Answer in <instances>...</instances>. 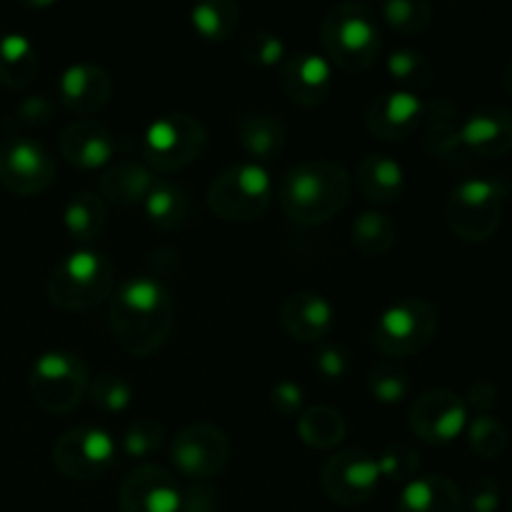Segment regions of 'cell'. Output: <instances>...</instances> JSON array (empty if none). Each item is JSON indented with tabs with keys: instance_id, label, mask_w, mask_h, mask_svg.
<instances>
[{
	"instance_id": "cell-14",
	"label": "cell",
	"mask_w": 512,
	"mask_h": 512,
	"mask_svg": "<svg viewBox=\"0 0 512 512\" xmlns=\"http://www.w3.org/2000/svg\"><path fill=\"white\" fill-rule=\"evenodd\" d=\"M410 430L428 445H448L468 428V405L450 388L425 390L410 405Z\"/></svg>"
},
{
	"instance_id": "cell-25",
	"label": "cell",
	"mask_w": 512,
	"mask_h": 512,
	"mask_svg": "<svg viewBox=\"0 0 512 512\" xmlns=\"http://www.w3.org/2000/svg\"><path fill=\"white\" fill-rule=\"evenodd\" d=\"M235 135L245 153L253 158V163H268L275 160L285 148V125L278 115L268 113H245L235 123Z\"/></svg>"
},
{
	"instance_id": "cell-4",
	"label": "cell",
	"mask_w": 512,
	"mask_h": 512,
	"mask_svg": "<svg viewBox=\"0 0 512 512\" xmlns=\"http://www.w3.org/2000/svg\"><path fill=\"white\" fill-rule=\"evenodd\" d=\"M320 43L330 65L345 73H363L378 60L380 23L375 10L365 3H338L320 25Z\"/></svg>"
},
{
	"instance_id": "cell-33",
	"label": "cell",
	"mask_w": 512,
	"mask_h": 512,
	"mask_svg": "<svg viewBox=\"0 0 512 512\" xmlns=\"http://www.w3.org/2000/svg\"><path fill=\"white\" fill-rule=\"evenodd\" d=\"M388 75L400 85V90H418L428 88L433 83V65H430L428 55L420 53L415 48H398L388 55Z\"/></svg>"
},
{
	"instance_id": "cell-18",
	"label": "cell",
	"mask_w": 512,
	"mask_h": 512,
	"mask_svg": "<svg viewBox=\"0 0 512 512\" xmlns=\"http://www.w3.org/2000/svg\"><path fill=\"white\" fill-rule=\"evenodd\" d=\"M280 85L295 105L315 108L333 88V65L325 55L293 53L280 65Z\"/></svg>"
},
{
	"instance_id": "cell-37",
	"label": "cell",
	"mask_w": 512,
	"mask_h": 512,
	"mask_svg": "<svg viewBox=\"0 0 512 512\" xmlns=\"http://www.w3.org/2000/svg\"><path fill=\"white\" fill-rule=\"evenodd\" d=\"M88 395L95 408L103 413H123L133 403V385L123 375L105 370L98 378L90 380Z\"/></svg>"
},
{
	"instance_id": "cell-1",
	"label": "cell",
	"mask_w": 512,
	"mask_h": 512,
	"mask_svg": "<svg viewBox=\"0 0 512 512\" xmlns=\"http://www.w3.org/2000/svg\"><path fill=\"white\" fill-rule=\"evenodd\" d=\"M110 333L125 353L150 358L170 338L175 300L160 280L138 275L128 278L110 295Z\"/></svg>"
},
{
	"instance_id": "cell-47",
	"label": "cell",
	"mask_w": 512,
	"mask_h": 512,
	"mask_svg": "<svg viewBox=\"0 0 512 512\" xmlns=\"http://www.w3.org/2000/svg\"><path fill=\"white\" fill-rule=\"evenodd\" d=\"M503 88L512 95V58L505 63V68H503Z\"/></svg>"
},
{
	"instance_id": "cell-36",
	"label": "cell",
	"mask_w": 512,
	"mask_h": 512,
	"mask_svg": "<svg viewBox=\"0 0 512 512\" xmlns=\"http://www.w3.org/2000/svg\"><path fill=\"white\" fill-rule=\"evenodd\" d=\"M368 390L378 403L398 405L408 398L410 393V375L403 365L385 360L370 368L368 373Z\"/></svg>"
},
{
	"instance_id": "cell-28",
	"label": "cell",
	"mask_w": 512,
	"mask_h": 512,
	"mask_svg": "<svg viewBox=\"0 0 512 512\" xmlns=\"http://www.w3.org/2000/svg\"><path fill=\"white\" fill-rule=\"evenodd\" d=\"M298 435L308 448L333 450L348 435L343 413L330 405H310L298 415Z\"/></svg>"
},
{
	"instance_id": "cell-7",
	"label": "cell",
	"mask_w": 512,
	"mask_h": 512,
	"mask_svg": "<svg viewBox=\"0 0 512 512\" xmlns=\"http://www.w3.org/2000/svg\"><path fill=\"white\" fill-rule=\"evenodd\" d=\"M208 208L228 223H250L258 220L273 200V178L268 168L253 160L225 168L208 185Z\"/></svg>"
},
{
	"instance_id": "cell-24",
	"label": "cell",
	"mask_w": 512,
	"mask_h": 512,
	"mask_svg": "<svg viewBox=\"0 0 512 512\" xmlns=\"http://www.w3.org/2000/svg\"><path fill=\"white\" fill-rule=\"evenodd\" d=\"M153 170L140 160H120L105 168L100 175V198L105 203L130 208V205H143L145 195L150 193L155 183Z\"/></svg>"
},
{
	"instance_id": "cell-41",
	"label": "cell",
	"mask_w": 512,
	"mask_h": 512,
	"mask_svg": "<svg viewBox=\"0 0 512 512\" xmlns=\"http://www.w3.org/2000/svg\"><path fill=\"white\" fill-rule=\"evenodd\" d=\"M55 105L45 95H28L20 100L18 108L13 110V123L18 128H45L53 120Z\"/></svg>"
},
{
	"instance_id": "cell-30",
	"label": "cell",
	"mask_w": 512,
	"mask_h": 512,
	"mask_svg": "<svg viewBox=\"0 0 512 512\" xmlns=\"http://www.w3.org/2000/svg\"><path fill=\"white\" fill-rule=\"evenodd\" d=\"M190 23L208 43H225L240 23V5L233 0H203L190 8Z\"/></svg>"
},
{
	"instance_id": "cell-43",
	"label": "cell",
	"mask_w": 512,
	"mask_h": 512,
	"mask_svg": "<svg viewBox=\"0 0 512 512\" xmlns=\"http://www.w3.org/2000/svg\"><path fill=\"white\" fill-rule=\"evenodd\" d=\"M463 500L470 512H498L503 503V488L495 478H478L473 480Z\"/></svg>"
},
{
	"instance_id": "cell-10",
	"label": "cell",
	"mask_w": 512,
	"mask_h": 512,
	"mask_svg": "<svg viewBox=\"0 0 512 512\" xmlns=\"http://www.w3.org/2000/svg\"><path fill=\"white\" fill-rule=\"evenodd\" d=\"M118 458V443L100 425H73L53 443V465L60 475L78 483L98 480Z\"/></svg>"
},
{
	"instance_id": "cell-45",
	"label": "cell",
	"mask_w": 512,
	"mask_h": 512,
	"mask_svg": "<svg viewBox=\"0 0 512 512\" xmlns=\"http://www.w3.org/2000/svg\"><path fill=\"white\" fill-rule=\"evenodd\" d=\"M180 512H218V493L205 483L180 490Z\"/></svg>"
},
{
	"instance_id": "cell-44",
	"label": "cell",
	"mask_w": 512,
	"mask_h": 512,
	"mask_svg": "<svg viewBox=\"0 0 512 512\" xmlns=\"http://www.w3.org/2000/svg\"><path fill=\"white\" fill-rule=\"evenodd\" d=\"M270 403H273L275 413L290 418V415L303 413L305 393L298 383H293V380H280V383H275L273 388H270Z\"/></svg>"
},
{
	"instance_id": "cell-6",
	"label": "cell",
	"mask_w": 512,
	"mask_h": 512,
	"mask_svg": "<svg viewBox=\"0 0 512 512\" xmlns=\"http://www.w3.org/2000/svg\"><path fill=\"white\" fill-rule=\"evenodd\" d=\"M205 145H208V130L203 120L193 113L175 110V113L160 115L145 128L140 155L150 170L175 173L193 165L203 155Z\"/></svg>"
},
{
	"instance_id": "cell-17",
	"label": "cell",
	"mask_w": 512,
	"mask_h": 512,
	"mask_svg": "<svg viewBox=\"0 0 512 512\" xmlns=\"http://www.w3.org/2000/svg\"><path fill=\"white\" fill-rule=\"evenodd\" d=\"M460 148L480 158H500L512 150V110L500 103H483L470 110L458 130Z\"/></svg>"
},
{
	"instance_id": "cell-32",
	"label": "cell",
	"mask_w": 512,
	"mask_h": 512,
	"mask_svg": "<svg viewBox=\"0 0 512 512\" xmlns=\"http://www.w3.org/2000/svg\"><path fill=\"white\" fill-rule=\"evenodd\" d=\"M455 118H458V108H455L448 98H438L435 103L425 105V120H428L425 145H428L433 153H438L440 158H450V155L460 148V125L455 123Z\"/></svg>"
},
{
	"instance_id": "cell-19",
	"label": "cell",
	"mask_w": 512,
	"mask_h": 512,
	"mask_svg": "<svg viewBox=\"0 0 512 512\" xmlns=\"http://www.w3.org/2000/svg\"><path fill=\"white\" fill-rule=\"evenodd\" d=\"M280 325L298 343H323L335 325V308L315 290H298L280 305Z\"/></svg>"
},
{
	"instance_id": "cell-20",
	"label": "cell",
	"mask_w": 512,
	"mask_h": 512,
	"mask_svg": "<svg viewBox=\"0 0 512 512\" xmlns=\"http://www.w3.org/2000/svg\"><path fill=\"white\" fill-rule=\"evenodd\" d=\"M58 148L73 168L95 170L113 160L118 143L105 125L95 120H75L60 130Z\"/></svg>"
},
{
	"instance_id": "cell-3",
	"label": "cell",
	"mask_w": 512,
	"mask_h": 512,
	"mask_svg": "<svg viewBox=\"0 0 512 512\" xmlns=\"http://www.w3.org/2000/svg\"><path fill=\"white\" fill-rule=\"evenodd\" d=\"M115 290V268L100 250L80 245L55 263L45 293L48 300L68 313H88L108 300Z\"/></svg>"
},
{
	"instance_id": "cell-39",
	"label": "cell",
	"mask_w": 512,
	"mask_h": 512,
	"mask_svg": "<svg viewBox=\"0 0 512 512\" xmlns=\"http://www.w3.org/2000/svg\"><path fill=\"white\" fill-rule=\"evenodd\" d=\"M375 463H378L380 478H388L393 483H410L420 470V453L410 443H390L375 458Z\"/></svg>"
},
{
	"instance_id": "cell-38",
	"label": "cell",
	"mask_w": 512,
	"mask_h": 512,
	"mask_svg": "<svg viewBox=\"0 0 512 512\" xmlns=\"http://www.w3.org/2000/svg\"><path fill=\"white\" fill-rule=\"evenodd\" d=\"M240 55L245 63L255 65V68H275V65L280 68L283 60L288 58V48L280 35L270 33V30H253L240 43Z\"/></svg>"
},
{
	"instance_id": "cell-26",
	"label": "cell",
	"mask_w": 512,
	"mask_h": 512,
	"mask_svg": "<svg viewBox=\"0 0 512 512\" xmlns=\"http://www.w3.org/2000/svg\"><path fill=\"white\" fill-rule=\"evenodd\" d=\"M40 60L33 40L23 33H5L0 38V85L20 90L33 83Z\"/></svg>"
},
{
	"instance_id": "cell-2",
	"label": "cell",
	"mask_w": 512,
	"mask_h": 512,
	"mask_svg": "<svg viewBox=\"0 0 512 512\" xmlns=\"http://www.w3.org/2000/svg\"><path fill=\"white\" fill-rule=\"evenodd\" d=\"M353 175L333 160H303L278 183V203L298 225H323L348 205Z\"/></svg>"
},
{
	"instance_id": "cell-29",
	"label": "cell",
	"mask_w": 512,
	"mask_h": 512,
	"mask_svg": "<svg viewBox=\"0 0 512 512\" xmlns=\"http://www.w3.org/2000/svg\"><path fill=\"white\" fill-rule=\"evenodd\" d=\"M145 215L160 230H175L188 220L190 200L180 185L173 180H155L150 193L143 200Z\"/></svg>"
},
{
	"instance_id": "cell-9",
	"label": "cell",
	"mask_w": 512,
	"mask_h": 512,
	"mask_svg": "<svg viewBox=\"0 0 512 512\" xmlns=\"http://www.w3.org/2000/svg\"><path fill=\"white\" fill-rule=\"evenodd\" d=\"M88 385V365L70 350H45L30 365V395L45 413L65 415L75 410L88 393Z\"/></svg>"
},
{
	"instance_id": "cell-31",
	"label": "cell",
	"mask_w": 512,
	"mask_h": 512,
	"mask_svg": "<svg viewBox=\"0 0 512 512\" xmlns=\"http://www.w3.org/2000/svg\"><path fill=\"white\" fill-rule=\"evenodd\" d=\"M350 240L353 248L365 258H378L385 255L398 240V228L393 220L380 210H365L350 225Z\"/></svg>"
},
{
	"instance_id": "cell-22",
	"label": "cell",
	"mask_w": 512,
	"mask_h": 512,
	"mask_svg": "<svg viewBox=\"0 0 512 512\" xmlns=\"http://www.w3.org/2000/svg\"><path fill=\"white\" fill-rule=\"evenodd\" d=\"M353 185L365 200L375 205H390L403 195L405 170L395 158L383 153H368L358 160Z\"/></svg>"
},
{
	"instance_id": "cell-27",
	"label": "cell",
	"mask_w": 512,
	"mask_h": 512,
	"mask_svg": "<svg viewBox=\"0 0 512 512\" xmlns=\"http://www.w3.org/2000/svg\"><path fill=\"white\" fill-rule=\"evenodd\" d=\"M105 223H108V203L93 190L75 193L63 210L65 230L80 245L93 243L105 230Z\"/></svg>"
},
{
	"instance_id": "cell-15",
	"label": "cell",
	"mask_w": 512,
	"mask_h": 512,
	"mask_svg": "<svg viewBox=\"0 0 512 512\" xmlns=\"http://www.w3.org/2000/svg\"><path fill=\"white\" fill-rule=\"evenodd\" d=\"M180 485L170 470L140 463L125 475L118 490L120 512H180Z\"/></svg>"
},
{
	"instance_id": "cell-13",
	"label": "cell",
	"mask_w": 512,
	"mask_h": 512,
	"mask_svg": "<svg viewBox=\"0 0 512 512\" xmlns=\"http://www.w3.org/2000/svg\"><path fill=\"white\" fill-rule=\"evenodd\" d=\"M320 485L333 503L343 508L363 505L378 493L380 470L373 455L360 448L338 450L325 460L320 470Z\"/></svg>"
},
{
	"instance_id": "cell-34",
	"label": "cell",
	"mask_w": 512,
	"mask_h": 512,
	"mask_svg": "<svg viewBox=\"0 0 512 512\" xmlns=\"http://www.w3.org/2000/svg\"><path fill=\"white\" fill-rule=\"evenodd\" d=\"M465 435L470 450L485 460L500 458L510 445V430L495 415H475L473 420H468Z\"/></svg>"
},
{
	"instance_id": "cell-11",
	"label": "cell",
	"mask_w": 512,
	"mask_h": 512,
	"mask_svg": "<svg viewBox=\"0 0 512 512\" xmlns=\"http://www.w3.org/2000/svg\"><path fill=\"white\" fill-rule=\"evenodd\" d=\"M230 440L218 425L213 423H188L175 433L170 443V458L180 475L193 483L215 478L230 460Z\"/></svg>"
},
{
	"instance_id": "cell-40",
	"label": "cell",
	"mask_w": 512,
	"mask_h": 512,
	"mask_svg": "<svg viewBox=\"0 0 512 512\" xmlns=\"http://www.w3.org/2000/svg\"><path fill=\"white\" fill-rule=\"evenodd\" d=\"M165 440V430L158 420L150 418H138L123 430V438H120V445H123L125 455L135 460H143L148 455L158 453L160 445Z\"/></svg>"
},
{
	"instance_id": "cell-42",
	"label": "cell",
	"mask_w": 512,
	"mask_h": 512,
	"mask_svg": "<svg viewBox=\"0 0 512 512\" xmlns=\"http://www.w3.org/2000/svg\"><path fill=\"white\" fill-rule=\"evenodd\" d=\"M313 365L325 380H330V383H338V380H343L345 375H348L350 358L338 343H325L323 340V343H318V348H315Z\"/></svg>"
},
{
	"instance_id": "cell-16",
	"label": "cell",
	"mask_w": 512,
	"mask_h": 512,
	"mask_svg": "<svg viewBox=\"0 0 512 512\" xmlns=\"http://www.w3.org/2000/svg\"><path fill=\"white\" fill-rule=\"evenodd\" d=\"M425 103L410 90H390L378 95L365 110V125L370 133L385 143H400L423 125Z\"/></svg>"
},
{
	"instance_id": "cell-23",
	"label": "cell",
	"mask_w": 512,
	"mask_h": 512,
	"mask_svg": "<svg viewBox=\"0 0 512 512\" xmlns=\"http://www.w3.org/2000/svg\"><path fill=\"white\" fill-rule=\"evenodd\" d=\"M398 512H465V500L458 485L445 475H420L405 483Z\"/></svg>"
},
{
	"instance_id": "cell-8",
	"label": "cell",
	"mask_w": 512,
	"mask_h": 512,
	"mask_svg": "<svg viewBox=\"0 0 512 512\" xmlns=\"http://www.w3.org/2000/svg\"><path fill=\"white\" fill-rule=\"evenodd\" d=\"M505 213L503 185L490 178H465L445 203L448 228L465 243H485L498 233Z\"/></svg>"
},
{
	"instance_id": "cell-5",
	"label": "cell",
	"mask_w": 512,
	"mask_h": 512,
	"mask_svg": "<svg viewBox=\"0 0 512 512\" xmlns=\"http://www.w3.org/2000/svg\"><path fill=\"white\" fill-rule=\"evenodd\" d=\"M438 325V305L423 295H408L390 303L378 315L373 325V343L388 358H408L433 343Z\"/></svg>"
},
{
	"instance_id": "cell-35",
	"label": "cell",
	"mask_w": 512,
	"mask_h": 512,
	"mask_svg": "<svg viewBox=\"0 0 512 512\" xmlns=\"http://www.w3.org/2000/svg\"><path fill=\"white\" fill-rule=\"evenodd\" d=\"M380 15L398 33L418 35L433 23V5L428 0H385Z\"/></svg>"
},
{
	"instance_id": "cell-46",
	"label": "cell",
	"mask_w": 512,
	"mask_h": 512,
	"mask_svg": "<svg viewBox=\"0 0 512 512\" xmlns=\"http://www.w3.org/2000/svg\"><path fill=\"white\" fill-rule=\"evenodd\" d=\"M465 405L478 410V415H490V410L498 405V388H495V383H490V380H475L470 385Z\"/></svg>"
},
{
	"instance_id": "cell-12",
	"label": "cell",
	"mask_w": 512,
	"mask_h": 512,
	"mask_svg": "<svg viewBox=\"0 0 512 512\" xmlns=\"http://www.w3.org/2000/svg\"><path fill=\"white\" fill-rule=\"evenodd\" d=\"M58 168L43 143L13 135L0 145V185L13 195H40L53 185Z\"/></svg>"
},
{
	"instance_id": "cell-21",
	"label": "cell",
	"mask_w": 512,
	"mask_h": 512,
	"mask_svg": "<svg viewBox=\"0 0 512 512\" xmlns=\"http://www.w3.org/2000/svg\"><path fill=\"white\" fill-rule=\"evenodd\" d=\"M113 95V78L95 63H73L63 70L58 83V100L73 113H95Z\"/></svg>"
}]
</instances>
